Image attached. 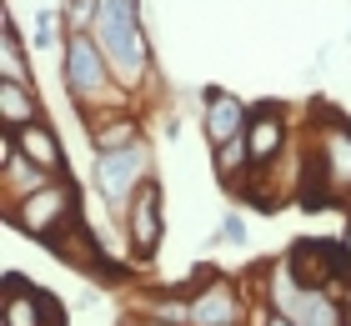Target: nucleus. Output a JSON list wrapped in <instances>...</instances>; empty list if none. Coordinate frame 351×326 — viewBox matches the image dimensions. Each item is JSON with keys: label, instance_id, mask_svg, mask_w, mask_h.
Here are the masks:
<instances>
[{"label": "nucleus", "instance_id": "obj_1", "mask_svg": "<svg viewBox=\"0 0 351 326\" xmlns=\"http://www.w3.org/2000/svg\"><path fill=\"white\" fill-rule=\"evenodd\" d=\"M90 36L106 51L110 71H116V80L125 91H136L151 75V45H146V30H141V0H101V15H95Z\"/></svg>", "mask_w": 351, "mask_h": 326}, {"label": "nucleus", "instance_id": "obj_2", "mask_svg": "<svg viewBox=\"0 0 351 326\" xmlns=\"http://www.w3.org/2000/svg\"><path fill=\"white\" fill-rule=\"evenodd\" d=\"M110 75H116V71H110V60H106L101 45H95L90 30H71V36H66V95L86 110V116L95 106L125 101V86H116Z\"/></svg>", "mask_w": 351, "mask_h": 326}, {"label": "nucleus", "instance_id": "obj_3", "mask_svg": "<svg viewBox=\"0 0 351 326\" xmlns=\"http://www.w3.org/2000/svg\"><path fill=\"white\" fill-rule=\"evenodd\" d=\"M266 306L296 326H351V306L331 291L296 286L286 266H266Z\"/></svg>", "mask_w": 351, "mask_h": 326}, {"label": "nucleus", "instance_id": "obj_4", "mask_svg": "<svg viewBox=\"0 0 351 326\" xmlns=\"http://www.w3.org/2000/svg\"><path fill=\"white\" fill-rule=\"evenodd\" d=\"M75 216H81V186H75L71 176H51V181L40 191H30L25 201L5 206V221L30 241H51L60 226L75 221Z\"/></svg>", "mask_w": 351, "mask_h": 326}, {"label": "nucleus", "instance_id": "obj_5", "mask_svg": "<svg viewBox=\"0 0 351 326\" xmlns=\"http://www.w3.org/2000/svg\"><path fill=\"white\" fill-rule=\"evenodd\" d=\"M281 266L291 271L296 286L331 291V296H341L351 306V261L341 251V241H296V246L281 256Z\"/></svg>", "mask_w": 351, "mask_h": 326}, {"label": "nucleus", "instance_id": "obj_6", "mask_svg": "<svg viewBox=\"0 0 351 326\" xmlns=\"http://www.w3.org/2000/svg\"><path fill=\"white\" fill-rule=\"evenodd\" d=\"M141 181H151V151H146V141L125 145V151H101V156H95V191H101V201L110 211H121V216H125V206H131V196L141 191Z\"/></svg>", "mask_w": 351, "mask_h": 326}, {"label": "nucleus", "instance_id": "obj_7", "mask_svg": "<svg viewBox=\"0 0 351 326\" xmlns=\"http://www.w3.org/2000/svg\"><path fill=\"white\" fill-rule=\"evenodd\" d=\"M311 130H316V166H322V176H326V186H331V196H351V126H346V116H337V110H326V121H311Z\"/></svg>", "mask_w": 351, "mask_h": 326}, {"label": "nucleus", "instance_id": "obj_8", "mask_svg": "<svg viewBox=\"0 0 351 326\" xmlns=\"http://www.w3.org/2000/svg\"><path fill=\"white\" fill-rule=\"evenodd\" d=\"M161 201H166V191L151 176V181H141V191L131 196V206H125V236H131V256L136 261H151L161 251V231H166Z\"/></svg>", "mask_w": 351, "mask_h": 326}, {"label": "nucleus", "instance_id": "obj_9", "mask_svg": "<svg viewBox=\"0 0 351 326\" xmlns=\"http://www.w3.org/2000/svg\"><path fill=\"white\" fill-rule=\"evenodd\" d=\"M45 181H51V171L36 166V161L21 151L15 130H0V211L15 206V201H25V196L40 191Z\"/></svg>", "mask_w": 351, "mask_h": 326}, {"label": "nucleus", "instance_id": "obj_10", "mask_svg": "<svg viewBox=\"0 0 351 326\" xmlns=\"http://www.w3.org/2000/svg\"><path fill=\"white\" fill-rule=\"evenodd\" d=\"M56 321H66V312L40 286H25L21 271H10L5 276V301H0V326H56Z\"/></svg>", "mask_w": 351, "mask_h": 326}, {"label": "nucleus", "instance_id": "obj_11", "mask_svg": "<svg viewBox=\"0 0 351 326\" xmlns=\"http://www.w3.org/2000/svg\"><path fill=\"white\" fill-rule=\"evenodd\" d=\"M191 326H246V296L231 276H216L191 296Z\"/></svg>", "mask_w": 351, "mask_h": 326}, {"label": "nucleus", "instance_id": "obj_12", "mask_svg": "<svg viewBox=\"0 0 351 326\" xmlns=\"http://www.w3.org/2000/svg\"><path fill=\"white\" fill-rule=\"evenodd\" d=\"M246 145H251V166H256V171H271V166H276V156L286 151V106H276V101L251 106Z\"/></svg>", "mask_w": 351, "mask_h": 326}, {"label": "nucleus", "instance_id": "obj_13", "mask_svg": "<svg viewBox=\"0 0 351 326\" xmlns=\"http://www.w3.org/2000/svg\"><path fill=\"white\" fill-rule=\"evenodd\" d=\"M45 246H51L60 261H66V266H75V271H86V276H95L106 266V246L101 241H95V231L86 226V216H75V221H66L60 226V231L45 241Z\"/></svg>", "mask_w": 351, "mask_h": 326}, {"label": "nucleus", "instance_id": "obj_14", "mask_svg": "<svg viewBox=\"0 0 351 326\" xmlns=\"http://www.w3.org/2000/svg\"><path fill=\"white\" fill-rule=\"evenodd\" d=\"M246 121H251V106L231 91H206V116H201V130L211 145H226L236 136H246Z\"/></svg>", "mask_w": 351, "mask_h": 326}, {"label": "nucleus", "instance_id": "obj_15", "mask_svg": "<svg viewBox=\"0 0 351 326\" xmlns=\"http://www.w3.org/2000/svg\"><path fill=\"white\" fill-rule=\"evenodd\" d=\"M15 141H21V151L36 161V166H45L51 176H66V145H60V136L51 130V121H30V126H21L15 130Z\"/></svg>", "mask_w": 351, "mask_h": 326}, {"label": "nucleus", "instance_id": "obj_16", "mask_svg": "<svg viewBox=\"0 0 351 326\" xmlns=\"http://www.w3.org/2000/svg\"><path fill=\"white\" fill-rule=\"evenodd\" d=\"M90 145L101 151H125V145H141V121L131 110H106V116H90Z\"/></svg>", "mask_w": 351, "mask_h": 326}, {"label": "nucleus", "instance_id": "obj_17", "mask_svg": "<svg viewBox=\"0 0 351 326\" xmlns=\"http://www.w3.org/2000/svg\"><path fill=\"white\" fill-rule=\"evenodd\" d=\"M40 121V95L25 80H0V130H21Z\"/></svg>", "mask_w": 351, "mask_h": 326}, {"label": "nucleus", "instance_id": "obj_18", "mask_svg": "<svg viewBox=\"0 0 351 326\" xmlns=\"http://www.w3.org/2000/svg\"><path fill=\"white\" fill-rule=\"evenodd\" d=\"M0 80H25L30 86V65H25V40L15 15H5V40H0Z\"/></svg>", "mask_w": 351, "mask_h": 326}, {"label": "nucleus", "instance_id": "obj_19", "mask_svg": "<svg viewBox=\"0 0 351 326\" xmlns=\"http://www.w3.org/2000/svg\"><path fill=\"white\" fill-rule=\"evenodd\" d=\"M60 15H66L71 30H90L95 15H101V0H66V5H60Z\"/></svg>", "mask_w": 351, "mask_h": 326}, {"label": "nucleus", "instance_id": "obj_20", "mask_svg": "<svg viewBox=\"0 0 351 326\" xmlns=\"http://www.w3.org/2000/svg\"><path fill=\"white\" fill-rule=\"evenodd\" d=\"M56 45V10H36V51Z\"/></svg>", "mask_w": 351, "mask_h": 326}, {"label": "nucleus", "instance_id": "obj_21", "mask_svg": "<svg viewBox=\"0 0 351 326\" xmlns=\"http://www.w3.org/2000/svg\"><path fill=\"white\" fill-rule=\"evenodd\" d=\"M221 241H231V246H241V241H246V221L236 216V211H231V216H221Z\"/></svg>", "mask_w": 351, "mask_h": 326}, {"label": "nucleus", "instance_id": "obj_22", "mask_svg": "<svg viewBox=\"0 0 351 326\" xmlns=\"http://www.w3.org/2000/svg\"><path fill=\"white\" fill-rule=\"evenodd\" d=\"M136 326H181V321H156V316H141Z\"/></svg>", "mask_w": 351, "mask_h": 326}, {"label": "nucleus", "instance_id": "obj_23", "mask_svg": "<svg viewBox=\"0 0 351 326\" xmlns=\"http://www.w3.org/2000/svg\"><path fill=\"white\" fill-rule=\"evenodd\" d=\"M261 326H296V321H286V316H276V312H271V316H266Z\"/></svg>", "mask_w": 351, "mask_h": 326}, {"label": "nucleus", "instance_id": "obj_24", "mask_svg": "<svg viewBox=\"0 0 351 326\" xmlns=\"http://www.w3.org/2000/svg\"><path fill=\"white\" fill-rule=\"evenodd\" d=\"M341 251H346V261H351V226H346V236H341Z\"/></svg>", "mask_w": 351, "mask_h": 326}]
</instances>
